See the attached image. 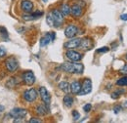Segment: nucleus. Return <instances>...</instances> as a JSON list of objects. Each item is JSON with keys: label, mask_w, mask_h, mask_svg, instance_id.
I'll return each instance as SVG.
<instances>
[{"label": "nucleus", "mask_w": 127, "mask_h": 123, "mask_svg": "<svg viewBox=\"0 0 127 123\" xmlns=\"http://www.w3.org/2000/svg\"><path fill=\"white\" fill-rule=\"evenodd\" d=\"M64 71L68 73H82L84 70V65L79 62H64L61 65Z\"/></svg>", "instance_id": "obj_1"}, {"label": "nucleus", "mask_w": 127, "mask_h": 123, "mask_svg": "<svg viewBox=\"0 0 127 123\" xmlns=\"http://www.w3.org/2000/svg\"><path fill=\"white\" fill-rule=\"evenodd\" d=\"M5 65L9 72H14L19 67V62L15 57H9L5 61Z\"/></svg>", "instance_id": "obj_2"}, {"label": "nucleus", "mask_w": 127, "mask_h": 123, "mask_svg": "<svg viewBox=\"0 0 127 123\" xmlns=\"http://www.w3.org/2000/svg\"><path fill=\"white\" fill-rule=\"evenodd\" d=\"M51 14L54 21V27L55 28L61 27L64 23V15L61 13V11H59L58 9H54L53 11H51Z\"/></svg>", "instance_id": "obj_3"}, {"label": "nucleus", "mask_w": 127, "mask_h": 123, "mask_svg": "<svg viewBox=\"0 0 127 123\" xmlns=\"http://www.w3.org/2000/svg\"><path fill=\"white\" fill-rule=\"evenodd\" d=\"M91 91H92V81L89 78H85L83 80V83L81 85V89H80V92L78 93V95L84 96V95L91 93Z\"/></svg>", "instance_id": "obj_4"}, {"label": "nucleus", "mask_w": 127, "mask_h": 123, "mask_svg": "<svg viewBox=\"0 0 127 123\" xmlns=\"http://www.w3.org/2000/svg\"><path fill=\"white\" fill-rule=\"evenodd\" d=\"M25 101L29 102V103H32L34 102L36 99H37V91L34 89V88H31V89H28L24 92L23 95Z\"/></svg>", "instance_id": "obj_5"}, {"label": "nucleus", "mask_w": 127, "mask_h": 123, "mask_svg": "<svg viewBox=\"0 0 127 123\" xmlns=\"http://www.w3.org/2000/svg\"><path fill=\"white\" fill-rule=\"evenodd\" d=\"M23 80H24V82L27 85L32 86V85H33L35 83L36 78H35L34 73L32 71H31V70H29V71H26V72L23 73Z\"/></svg>", "instance_id": "obj_6"}, {"label": "nucleus", "mask_w": 127, "mask_h": 123, "mask_svg": "<svg viewBox=\"0 0 127 123\" xmlns=\"http://www.w3.org/2000/svg\"><path fill=\"white\" fill-rule=\"evenodd\" d=\"M78 33V29L76 26L74 25H69L66 27V29L64 30V35L67 38H73L76 36V34Z\"/></svg>", "instance_id": "obj_7"}, {"label": "nucleus", "mask_w": 127, "mask_h": 123, "mask_svg": "<svg viewBox=\"0 0 127 123\" xmlns=\"http://www.w3.org/2000/svg\"><path fill=\"white\" fill-rule=\"evenodd\" d=\"M39 94H40V97H41L43 103L48 107V106L50 105V103H51V96H50L49 92L47 91V89H46L45 87H43V86L40 87V89H39Z\"/></svg>", "instance_id": "obj_8"}, {"label": "nucleus", "mask_w": 127, "mask_h": 123, "mask_svg": "<svg viewBox=\"0 0 127 123\" xmlns=\"http://www.w3.org/2000/svg\"><path fill=\"white\" fill-rule=\"evenodd\" d=\"M28 111L25 108H14L13 110L10 111V116H12L13 118H24L27 115Z\"/></svg>", "instance_id": "obj_9"}, {"label": "nucleus", "mask_w": 127, "mask_h": 123, "mask_svg": "<svg viewBox=\"0 0 127 123\" xmlns=\"http://www.w3.org/2000/svg\"><path fill=\"white\" fill-rule=\"evenodd\" d=\"M65 56L67 59H69L72 62H78L82 59V55L80 53L76 52V51H73V50H70V49L65 53Z\"/></svg>", "instance_id": "obj_10"}, {"label": "nucleus", "mask_w": 127, "mask_h": 123, "mask_svg": "<svg viewBox=\"0 0 127 123\" xmlns=\"http://www.w3.org/2000/svg\"><path fill=\"white\" fill-rule=\"evenodd\" d=\"M54 39H55V33L54 32L47 33L45 36H43L41 38V40H40V47L47 46L51 41H54Z\"/></svg>", "instance_id": "obj_11"}, {"label": "nucleus", "mask_w": 127, "mask_h": 123, "mask_svg": "<svg viewBox=\"0 0 127 123\" xmlns=\"http://www.w3.org/2000/svg\"><path fill=\"white\" fill-rule=\"evenodd\" d=\"M33 3L30 0H23L22 3H21V8L24 12L26 13H32V10H33Z\"/></svg>", "instance_id": "obj_12"}, {"label": "nucleus", "mask_w": 127, "mask_h": 123, "mask_svg": "<svg viewBox=\"0 0 127 123\" xmlns=\"http://www.w3.org/2000/svg\"><path fill=\"white\" fill-rule=\"evenodd\" d=\"M83 13V10H82V7L80 6L79 4H74L70 7V14L73 16L74 18H79L82 16Z\"/></svg>", "instance_id": "obj_13"}, {"label": "nucleus", "mask_w": 127, "mask_h": 123, "mask_svg": "<svg viewBox=\"0 0 127 123\" xmlns=\"http://www.w3.org/2000/svg\"><path fill=\"white\" fill-rule=\"evenodd\" d=\"M80 41H81L80 38H72L71 40L65 42L64 46V48H66L68 50L69 49H73V48H78L80 44Z\"/></svg>", "instance_id": "obj_14"}, {"label": "nucleus", "mask_w": 127, "mask_h": 123, "mask_svg": "<svg viewBox=\"0 0 127 123\" xmlns=\"http://www.w3.org/2000/svg\"><path fill=\"white\" fill-rule=\"evenodd\" d=\"M79 47H80V49L85 50V51L90 50V49H91V47H92V41H91V39H90V38H88V37L81 39Z\"/></svg>", "instance_id": "obj_15"}, {"label": "nucleus", "mask_w": 127, "mask_h": 123, "mask_svg": "<svg viewBox=\"0 0 127 123\" xmlns=\"http://www.w3.org/2000/svg\"><path fill=\"white\" fill-rule=\"evenodd\" d=\"M43 15V12H36V13H33V14H31V13H27L26 15L23 16V19L25 21H32V20H35L37 18H39L40 16Z\"/></svg>", "instance_id": "obj_16"}, {"label": "nucleus", "mask_w": 127, "mask_h": 123, "mask_svg": "<svg viewBox=\"0 0 127 123\" xmlns=\"http://www.w3.org/2000/svg\"><path fill=\"white\" fill-rule=\"evenodd\" d=\"M80 89H81V84L79 81H73L70 84V92L72 94L77 95L80 92Z\"/></svg>", "instance_id": "obj_17"}, {"label": "nucleus", "mask_w": 127, "mask_h": 123, "mask_svg": "<svg viewBox=\"0 0 127 123\" xmlns=\"http://www.w3.org/2000/svg\"><path fill=\"white\" fill-rule=\"evenodd\" d=\"M59 88L62 91H64L65 94H68V93L70 92V85H69V83H67L65 81H63V82L59 83Z\"/></svg>", "instance_id": "obj_18"}, {"label": "nucleus", "mask_w": 127, "mask_h": 123, "mask_svg": "<svg viewBox=\"0 0 127 123\" xmlns=\"http://www.w3.org/2000/svg\"><path fill=\"white\" fill-rule=\"evenodd\" d=\"M36 111H37V113L40 114V115H46L48 113V111H49V108H48V107L45 106V105H40V106L37 107Z\"/></svg>", "instance_id": "obj_19"}, {"label": "nucleus", "mask_w": 127, "mask_h": 123, "mask_svg": "<svg viewBox=\"0 0 127 123\" xmlns=\"http://www.w3.org/2000/svg\"><path fill=\"white\" fill-rule=\"evenodd\" d=\"M61 13L63 14L64 16H68L70 14V7H69V5L68 4H66V3H64L63 4L62 6H61Z\"/></svg>", "instance_id": "obj_20"}, {"label": "nucleus", "mask_w": 127, "mask_h": 123, "mask_svg": "<svg viewBox=\"0 0 127 123\" xmlns=\"http://www.w3.org/2000/svg\"><path fill=\"white\" fill-rule=\"evenodd\" d=\"M63 101H64V106L67 107V108H70V107L72 106V104H73V99H72V97H70V96H68V95H66V96L64 97Z\"/></svg>", "instance_id": "obj_21"}, {"label": "nucleus", "mask_w": 127, "mask_h": 123, "mask_svg": "<svg viewBox=\"0 0 127 123\" xmlns=\"http://www.w3.org/2000/svg\"><path fill=\"white\" fill-rule=\"evenodd\" d=\"M116 84L118 86H127V77H121L116 81Z\"/></svg>", "instance_id": "obj_22"}, {"label": "nucleus", "mask_w": 127, "mask_h": 123, "mask_svg": "<svg viewBox=\"0 0 127 123\" xmlns=\"http://www.w3.org/2000/svg\"><path fill=\"white\" fill-rule=\"evenodd\" d=\"M6 86L9 87V88H14L16 86V79L15 78H10L6 83Z\"/></svg>", "instance_id": "obj_23"}, {"label": "nucleus", "mask_w": 127, "mask_h": 123, "mask_svg": "<svg viewBox=\"0 0 127 123\" xmlns=\"http://www.w3.org/2000/svg\"><path fill=\"white\" fill-rule=\"evenodd\" d=\"M46 22H47V24L50 26V27H54V21H53V17H52L51 12L47 14V17H46Z\"/></svg>", "instance_id": "obj_24"}, {"label": "nucleus", "mask_w": 127, "mask_h": 123, "mask_svg": "<svg viewBox=\"0 0 127 123\" xmlns=\"http://www.w3.org/2000/svg\"><path fill=\"white\" fill-rule=\"evenodd\" d=\"M125 92L124 90H118V91H115V92H113L111 94V98L112 99H118L120 96H121V94H123V93Z\"/></svg>", "instance_id": "obj_25"}, {"label": "nucleus", "mask_w": 127, "mask_h": 123, "mask_svg": "<svg viewBox=\"0 0 127 123\" xmlns=\"http://www.w3.org/2000/svg\"><path fill=\"white\" fill-rule=\"evenodd\" d=\"M0 33H1V35H2L4 38H8V31H7V29H6V28L0 27Z\"/></svg>", "instance_id": "obj_26"}, {"label": "nucleus", "mask_w": 127, "mask_h": 123, "mask_svg": "<svg viewBox=\"0 0 127 123\" xmlns=\"http://www.w3.org/2000/svg\"><path fill=\"white\" fill-rule=\"evenodd\" d=\"M119 72L121 73V74H124V75H127V63H125L121 68H120V70H119Z\"/></svg>", "instance_id": "obj_27"}, {"label": "nucleus", "mask_w": 127, "mask_h": 123, "mask_svg": "<svg viewBox=\"0 0 127 123\" xmlns=\"http://www.w3.org/2000/svg\"><path fill=\"white\" fill-rule=\"evenodd\" d=\"M72 116H73V119H74V120H77L80 117L79 112H78L77 110H73V111H72Z\"/></svg>", "instance_id": "obj_28"}, {"label": "nucleus", "mask_w": 127, "mask_h": 123, "mask_svg": "<svg viewBox=\"0 0 127 123\" xmlns=\"http://www.w3.org/2000/svg\"><path fill=\"white\" fill-rule=\"evenodd\" d=\"M109 50H110L109 47H102L101 49H98V50H97V53H106V52H108Z\"/></svg>", "instance_id": "obj_29"}, {"label": "nucleus", "mask_w": 127, "mask_h": 123, "mask_svg": "<svg viewBox=\"0 0 127 123\" xmlns=\"http://www.w3.org/2000/svg\"><path fill=\"white\" fill-rule=\"evenodd\" d=\"M5 55H6V49H5V47L0 46V58L4 57Z\"/></svg>", "instance_id": "obj_30"}, {"label": "nucleus", "mask_w": 127, "mask_h": 123, "mask_svg": "<svg viewBox=\"0 0 127 123\" xmlns=\"http://www.w3.org/2000/svg\"><path fill=\"white\" fill-rule=\"evenodd\" d=\"M91 108H92V106H91L90 104H87V105H85V106L83 107V109H84L85 112H89V111L91 110Z\"/></svg>", "instance_id": "obj_31"}, {"label": "nucleus", "mask_w": 127, "mask_h": 123, "mask_svg": "<svg viewBox=\"0 0 127 123\" xmlns=\"http://www.w3.org/2000/svg\"><path fill=\"white\" fill-rule=\"evenodd\" d=\"M30 123H41L42 121L40 120V119H38V118H35V117H32V119H30Z\"/></svg>", "instance_id": "obj_32"}, {"label": "nucleus", "mask_w": 127, "mask_h": 123, "mask_svg": "<svg viewBox=\"0 0 127 123\" xmlns=\"http://www.w3.org/2000/svg\"><path fill=\"white\" fill-rule=\"evenodd\" d=\"M121 109H122V107H120V106H116V107L113 108V111H114V113H118Z\"/></svg>", "instance_id": "obj_33"}, {"label": "nucleus", "mask_w": 127, "mask_h": 123, "mask_svg": "<svg viewBox=\"0 0 127 123\" xmlns=\"http://www.w3.org/2000/svg\"><path fill=\"white\" fill-rule=\"evenodd\" d=\"M120 19L122 21H127V14H122V15L120 16Z\"/></svg>", "instance_id": "obj_34"}, {"label": "nucleus", "mask_w": 127, "mask_h": 123, "mask_svg": "<svg viewBox=\"0 0 127 123\" xmlns=\"http://www.w3.org/2000/svg\"><path fill=\"white\" fill-rule=\"evenodd\" d=\"M3 109H4V107L3 106H0V111H3Z\"/></svg>", "instance_id": "obj_35"}, {"label": "nucleus", "mask_w": 127, "mask_h": 123, "mask_svg": "<svg viewBox=\"0 0 127 123\" xmlns=\"http://www.w3.org/2000/svg\"><path fill=\"white\" fill-rule=\"evenodd\" d=\"M123 107H124V108H127V101L125 102V104H124V106H123Z\"/></svg>", "instance_id": "obj_36"}, {"label": "nucleus", "mask_w": 127, "mask_h": 123, "mask_svg": "<svg viewBox=\"0 0 127 123\" xmlns=\"http://www.w3.org/2000/svg\"><path fill=\"white\" fill-rule=\"evenodd\" d=\"M125 59H126V60H127V54H126V55H125Z\"/></svg>", "instance_id": "obj_37"}, {"label": "nucleus", "mask_w": 127, "mask_h": 123, "mask_svg": "<svg viewBox=\"0 0 127 123\" xmlns=\"http://www.w3.org/2000/svg\"><path fill=\"white\" fill-rule=\"evenodd\" d=\"M43 1H44V2H47V0H43Z\"/></svg>", "instance_id": "obj_38"}]
</instances>
